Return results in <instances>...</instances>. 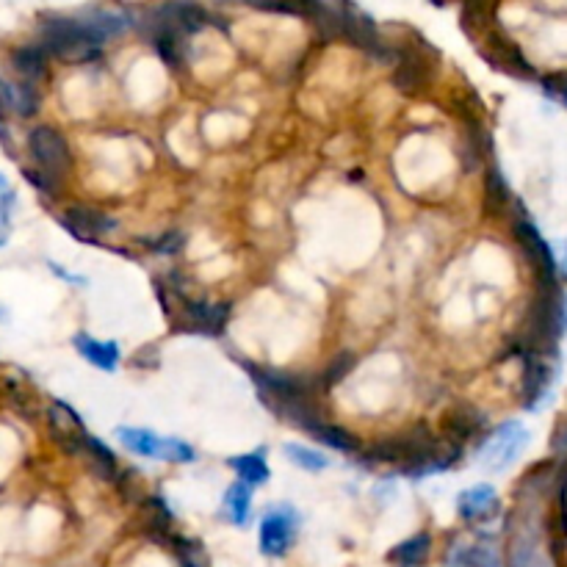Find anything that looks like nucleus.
<instances>
[{
	"label": "nucleus",
	"mask_w": 567,
	"mask_h": 567,
	"mask_svg": "<svg viewBox=\"0 0 567 567\" xmlns=\"http://www.w3.org/2000/svg\"><path fill=\"white\" fill-rule=\"evenodd\" d=\"M197 457L194 449H191L189 443H183L178 438H166V451H164V460L169 462H191Z\"/></svg>",
	"instance_id": "34"
},
{
	"label": "nucleus",
	"mask_w": 567,
	"mask_h": 567,
	"mask_svg": "<svg viewBox=\"0 0 567 567\" xmlns=\"http://www.w3.org/2000/svg\"><path fill=\"white\" fill-rule=\"evenodd\" d=\"M310 435L324 443L327 449H335V451H357L360 449V443L352 432H346L343 426H335L330 421H321L319 426H313L310 429Z\"/></svg>",
	"instance_id": "25"
},
{
	"label": "nucleus",
	"mask_w": 567,
	"mask_h": 567,
	"mask_svg": "<svg viewBox=\"0 0 567 567\" xmlns=\"http://www.w3.org/2000/svg\"><path fill=\"white\" fill-rule=\"evenodd\" d=\"M551 449H554L556 454H567V413L559 418L554 435H551Z\"/></svg>",
	"instance_id": "36"
},
{
	"label": "nucleus",
	"mask_w": 567,
	"mask_h": 567,
	"mask_svg": "<svg viewBox=\"0 0 567 567\" xmlns=\"http://www.w3.org/2000/svg\"><path fill=\"white\" fill-rule=\"evenodd\" d=\"M529 446V429L520 421H509L493 429V435L482 443L479 449V465L490 473H504L518 460Z\"/></svg>",
	"instance_id": "2"
},
{
	"label": "nucleus",
	"mask_w": 567,
	"mask_h": 567,
	"mask_svg": "<svg viewBox=\"0 0 567 567\" xmlns=\"http://www.w3.org/2000/svg\"><path fill=\"white\" fill-rule=\"evenodd\" d=\"M117 438L122 440V446L139 457H150V460H164L166 438L155 435L150 429H136V426H119Z\"/></svg>",
	"instance_id": "18"
},
{
	"label": "nucleus",
	"mask_w": 567,
	"mask_h": 567,
	"mask_svg": "<svg viewBox=\"0 0 567 567\" xmlns=\"http://www.w3.org/2000/svg\"><path fill=\"white\" fill-rule=\"evenodd\" d=\"M457 512L468 523H485L493 515H498V496L490 485H476L462 490L457 498Z\"/></svg>",
	"instance_id": "10"
},
{
	"label": "nucleus",
	"mask_w": 567,
	"mask_h": 567,
	"mask_svg": "<svg viewBox=\"0 0 567 567\" xmlns=\"http://www.w3.org/2000/svg\"><path fill=\"white\" fill-rule=\"evenodd\" d=\"M64 225L70 233L81 238V241H95V238L106 236L111 233L117 222L106 216L103 211H97V208H89V205H72L64 211Z\"/></svg>",
	"instance_id": "7"
},
{
	"label": "nucleus",
	"mask_w": 567,
	"mask_h": 567,
	"mask_svg": "<svg viewBox=\"0 0 567 567\" xmlns=\"http://www.w3.org/2000/svg\"><path fill=\"white\" fill-rule=\"evenodd\" d=\"M543 89L548 95L559 100L562 106L567 108V72H559V75H548L543 81Z\"/></svg>",
	"instance_id": "35"
},
{
	"label": "nucleus",
	"mask_w": 567,
	"mask_h": 567,
	"mask_svg": "<svg viewBox=\"0 0 567 567\" xmlns=\"http://www.w3.org/2000/svg\"><path fill=\"white\" fill-rule=\"evenodd\" d=\"M225 515L233 526H247L252 515V487L238 479L225 496Z\"/></svg>",
	"instance_id": "22"
},
{
	"label": "nucleus",
	"mask_w": 567,
	"mask_h": 567,
	"mask_svg": "<svg viewBox=\"0 0 567 567\" xmlns=\"http://www.w3.org/2000/svg\"><path fill=\"white\" fill-rule=\"evenodd\" d=\"M12 67L25 78V83L42 81L48 75V53L39 45H23L12 53Z\"/></svg>",
	"instance_id": "20"
},
{
	"label": "nucleus",
	"mask_w": 567,
	"mask_h": 567,
	"mask_svg": "<svg viewBox=\"0 0 567 567\" xmlns=\"http://www.w3.org/2000/svg\"><path fill=\"white\" fill-rule=\"evenodd\" d=\"M230 468H233V471L238 473V479L249 487H258L269 479V465H266L263 451H260V454H241V457H233V460H230Z\"/></svg>",
	"instance_id": "24"
},
{
	"label": "nucleus",
	"mask_w": 567,
	"mask_h": 567,
	"mask_svg": "<svg viewBox=\"0 0 567 567\" xmlns=\"http://www.w3.org/2000/svg\"><path fill=\"white\" fill-rule=\"evenodd\" d=\"M296 529H299V515L291 504L272 507L260 520V551L266 556H285L294 545Z\"/></svg>",
	"instance_id": "5"
},
{
	"label": "nucleus",
	"mask_w": 567,
	"mask_h": 567,
	"mask_svg": "<svg viewBox=\"0 0 567 567\" xmlns=\"http://www.w3.org/2000/svg\"><path fill=\"white\" fill-rule=\"evenodd\" d=\"M175 551H178V559L183 567H208L205 565V556H202L200 545L191 543V540L175 537Z\"/></svg>",
	"instance_id": "31"
},
{
	"label": "nucleus",
	"mask_w": 567,
	"mask_h": 567,
	"mask_svg": "<svg viewBox=\"0 0 567 567\" xmlns=\"http://www.w3.org/2000/svg\"><path fill=\"white\" fill-rule=\"evenodd\" d=\"M355 368V355L352 352H341L338 357H332L330 363H327V368L321 371V388H332V385H338L349 371Z\"/></svg>",
	"instance_id": "30"
},
{
	"label": "nucleus",
	"mask_w": 567,
	"mask_h": 567,
	"mask_svg": "<svg viewBox=\"0 0 567 567\" xmlns=\"http://www.w3.org/2000/svg\"><path fill=\"white\" fill-rule=\"evenodd\" d=\"M429 83V64L415 53H402L393 70V86L404 95H418Z\"/></svg>",
	"instance_id": "16"
},
{
	"label": "nucleus",
	"mask_w": 567,
	"mask_h": 567,
	"mask_svg": "<svg viewBox=\"0 0 567 567\" xmlns=\"http://www.w3.org/2000/svg\"><path fill=\"white\" fill-rule=\"evenodd\" d=\"M155 9L164 14L166 23L183 36L197 34V31H202L208 25V12L202 9L200 3H194V0H169V3H161Z\"/></svg>",
	"instance_id": "11"
},
{
	"label": "nucleus",
	"mask_w": 567,
	"mask_h": 567,
	"mask_svg": "<svg viewBox=\"0 0 567 567\" xmlns=\"http://www.w3.org/2000/svg\"><path fill=\"white\" fill-rule=\"evenodd\" d=\"M283 451L285 457L294 462L296 468H302V471L319 473L324 471V468H330V457H327V454L310 449V446H302V443H288Z\"/></svg>",
	"instance_id": "27"
},
{
	"label": "nucleus",
	"mask_w": 567,
	"mask_h": 567,
	"mask_svg": "<svg viewBox=\"0 0 567 567\" xmlns=\"http://www.w3.org/2000/svg\"><path fill=\"white\" fill-rule=\"evenodd\" d=\"M183 316H186V324L197 332L219 335L225 332L227 319H230V305L227 302H186Z\"/></svg>",
	"instance_id": "14"
},
{
	"label": "nucleus",
	"mask_w": 567,
	"mask_h": 567,
	"mask_svg": "<svg viewBox=\"0 0 567 567\" xmlns=\"http://www.w3.org/2000/svg\"><path fill=\"white\" fill-rule=\"evenodd\" d=\"M25 180H28L34 189L42 191V194H50V197L59 189V178H53V175L42 172V169H25Z\"/></svg>",
	"instance_id": "32"
},
{
	"label": "nucleus",
	"mask_w": 567,
	"mask_h": 567,
	"mask_svg": "<svg viewBox=\"0 0 567 567\" xmlns=\"http://www.w3.org/2000/svg\"><path fill=\"white\" fill-rule=\"evenodd\" d=\"M12 211H14V194L12 189L0 194V247L9 238V227H12Z\"/></svg>",
	"instance_id": "33"
},
{
	"label": "nucleus",
	"mask_w": 567,
	"mask_h": 567,
	"mask_svg": "<svg viewBox=\"0 0 567 567\" xmlns=\"http://www.w3.org/2000/svg\"><path fill=\"white\" fill-rule=\"evenodd\" d=\"M556 368L545 360V355L526 357V374H523V404L526 410H540L551 399Z\"/></svg>",
	"instance_id": "6"
},
{
	"label": "nucleus",
	"mask_w": 567,
	"mask_h": 567,
	"mask_svg": "<svg viewBox=\"0 0 567 567\" xmlns=\"http://www.w3.org/2000/svg\"><path fill=\"white\" fill-rule=\"evenodd\" d=\"M512 230H515V238H518L520 249L526 260L532 263V269L537 272V280L540 285H556V255L551 244L545 241L543 233L529 222V216H515L512 222Z\"/></svg>",
	"instance_id": "4"
},
{
	"label": "nucleus",
	"mask_w": 567,
	"mask_h": 567,
	"mask_svg": "<svg viewBox=\"0 0 567 567\" xmlns=\"http://www.w3.org/2000/svg\"><path fill=\"white\" fill-rule=\"evenodd\" d=\"M72 343H75V349H78V355L83 357V360H89L92 366L100 368V371H117L119 366V357H122V352H119V346L114 341H97V338H92V335H75L72 338Z\"/></svg>",
	"instance_id": "17"
},
{
	"label": "nucleus",
	"mask_w": 567,
	"mask_h": 567,
	"mask_svg": "<svg viewBox=\"0 0 567 567\" xmlns=\"http://www.w3.org/2000/svg\"><path fill=\"white\" fill-rule=\"evenodd\" d=\"M485 189H487V205H490L493 211H504V205L509 202V186L498 166H490V169H487Z\"/></svg>",
	"instance_id": "28"
},
{
	"label": "nucleus",
	"mask_w": 567,
	"mask_h": 567,
	"mask_svg": "<svg viewBox=\"0 0 567 567\" xmlns=\"http://www.w3.org/2000/svg\"><path fill=\"white\" fill-rule=\"evenodd\" d=\"M28 153L42 172L53 178H64L72 166V153L67 139L50 125H39L28 133Z\"/></svg>",
	"instance_id": "3"
},
{
	"label": "nucleus",
	"mask_w": 567,
	"mask_h": 567,
	"mask_svg": "<svg viewBox=\"0 0 567 567\" xmlns=\"http://www.w3.org/2000/svg\"><path fill=\"white\" fill-rule=\"evenodd\" d=\"M81 454H86V460L92 462L97 471L103 473V476H108V479L117 473V457H114V451L108 449L106 443H100L97 438H92V435H83Z\"/></svg>",
	"instance_id": "26"
},
{
	"label": "nucleus",
	"mask_w": 567,
	"mask_h": 567,
	"mask_svg": "<svg viewBox=\"0 0 567 567\" xmlns=\"http://www.w3.org/2000/svg\"><path fill=\"white\" fill-rule=\"evenodd\" d=\"M507 567H554L545 556L540 537L534 534V529H520L512 540H509L507 551Z\"/></svg>",
	"instance_id": "15"
},
{
	"label": "nucleus",
	"mask_w": 567,
	"mask_h": 567,
	"mask_svg": "<svg viewBox=\"0 0 567 567\" xmlns=\"http://www.w3.org/2000/svg\"><path fill=\"white\" fill-rule=\"evenodd\" d=\"M443 438L451 449H462V443L476 438V432L485 426V415L476 413L471 407H457L451 413L443 415Z\"/></svg>",
	"instance_id": "13"
},
{
	"label": "nucleus",
	"mask_w": 567,
	"mask_h": 567,
	"mask_svg": "<svg viewBox=\"0 0 567 567\" xmlns=\"http://www.w3.org/2000/svg\"><path fill=\"white\" fill-rule=\"evenodd\" d=\"M48 426L61 449L70 451V454L81 451V440L86 432H83V424H81V418H78V413H72L67 404H59V402L50 404Z\"/></svg>",
	"instance_id": "8"
},
{
	"label": "nucleus",
	"mask_w": 567,
	"mask_h": 567,
	"mask_svg": "<svg viewBox=\"0 0 567 567\" xmlns=\"http://www.w3.org/2000/svg\"><path fill=\"white\" fill-rule=\"evenodd\" d=\"M39 48L48 56H59L67 61H81L95 56L100 45L83 28L81 17H64V14H48L39 20Z\"/></svg>",
	"instance_id": "1"
},
{
	"label": "nucleus",
	"mask_w": 567,
	"mask_h": 567,
	"mask_svg": "<svg viewBox=\"0 0 567 567\" xmlns=\"http://www.w3.org/2000/svg\"><path fill=\"white\" fill-rule=\"evenodd\" d=\"M249 6H255L260 12L274 14H294V17H308L310 0H244Z\"/></svg>",
	"instance_id": "29"
},
{
	"label": "nucleus",
	"mask_w": 567,
	"mask_h": 567,
	"mask_svg": "<svg viewBox=\"0 0 567 567\" xmlns=\"http://www.w3.org/2000/svg\"><path fill=\"white\" fill-rule=\"evenodd\" d=\"M429 551H432V537L424 532L413 534V537H407L396 548H390L388 562L396 567H418L424 565Z\"/></svg>",
	"instance_id": "19"
},
{
	"label": "nucleus",
	"mask_w": 567,
	"mask_h": 567,
	"mask_svg": "<svg viewBox=\"0 0 567 567\" xmlns=\"http://www.w3.org/2000/svg\"><path fill=\"white\" fill-rule=\"evenodd\" d=\"M81 23L89 31V36L103 48L106 42L128 31L133 25V17L128 12H119V9H95V12L81 14Z\"/></svg>",
	"instance_id": "9"
},
{
	"label": "nucleus",
	"mask_w": 567,
	"mask_h": 567,
	"mask_svg": "<svg viewBox=\"0 0 567 567\" xmlns=\"http://www.w3.org/2000/svg\"><path fill=\"white\" fill-rule=\"evenodd\" d=\"M39 111V95L34 83H12L0 78V117L14 114V117H34Z\"/></svg>",
	"instance_id": "12"
},
{
	"label": "nucleus",
	"mask_w": 567,
	"mask_h": 567,
	"mask_svg": "<svg viewBox=\"0 0 567 567\" xmlns=\"http://www.w3.org/2000/svg\"><path fill=\"white\" fill-rule=\"evenodd\" d=\"M183 247V236L180 233H166L164 238H158L153 244L155 252H164V255H172V252H178Z\"/></svg>",
	"instance_id": "37"
},
{
	"label": "nucleus",
	"mask_w": 567,
	"mask_h": 567,
	"mask_svg": "<svg viewBox=\"0 0 567 567\" xmlns=\"http://www.w3.org/2000/svg\"><path fill=\"white\" fill-rule=\"evenodd\" d=\"M454 567H501V556L490 543L462 545L451 556Z\"/></svg>",
	"instance_id": "23"
},
{
	"label": "nucleus",
	"mask_w": 567,
	"mask_h": 567,
	"mask_svg": "<svg viewBox=\"0 0 567 567\" xmlns=\"http://www.w3.org/2000/svg\"><path fill=\"white\" fill-rule=\"evenodd\" d=\"M490 50H493V61H496L498 67H504L509 75H518V78H534V70L529 61L523 59V53H520L509 39L504 36H493L490 39Z\"/></svg>",
	"instance_id": "21"
}]
</instances>
